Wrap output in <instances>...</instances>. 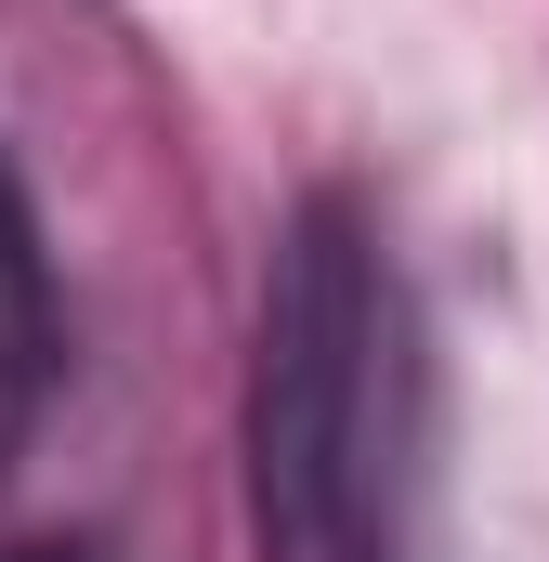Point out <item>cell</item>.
<instances>
[{
	"label": "cell",
	"instance_id": "obj_1",
	"mask_svg": "<svg viewBox=\"0 0 549 562\" xmlns=\"http://www.w3.org/2000/svg\"><path fill=\"white\" fill-rule=\"evenodd\" d=\"M393 393H406L393 276H367V249L314 223L262 340V524L288 537V562H406Z\"/></svg>",
	"mask_w": 549,
	"mask_h": 562
},
{
	"label": "cell",
	"instance_id": "obj_2",
	"mask_svg": "<svg viewBox=\"0 0 549 562\" xmlns=\"http://www.w3.org/2000/svg\"><path fill=\"white\" fill-rule=\"evenodd\" d=\"M40 393H53V276H40V236L0 183V458L26 445Z\"/></svg>",
	"mask_w": 549,
	"mask_h": 562
},
{
	"label": "cell",
	"instance_id": "obj_3",
	"mask_svg": "<svg viewBox=\"0 0 549 562\" xmlns=\"http://www.w3.org/2000/svg\"><path fill=\"white\" fill-rule=\"evenodd\" d=\"M26 562H53V550H26Z\"/></svg>",
	"mask_w": 549,
	"mask_h": 562
}]
</instances>
